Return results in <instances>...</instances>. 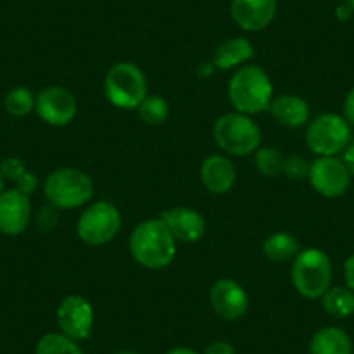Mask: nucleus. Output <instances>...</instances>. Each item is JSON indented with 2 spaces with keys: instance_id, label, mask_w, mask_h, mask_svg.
I'll list each match as a JSON object with an SVG mask.
<instances>
[{
  "instance_id": "nucleus-1",
  "label": "nucleus",
  "mask_w": 354,
  "mask_h": 354,
  "mask_svg": "<svg viewBox=\"0 0 354 354\" xmlns=\"http://www.w3.org/2000/svg\"><path fill=\"white\" fill-rule=\"evenodd\" d=\"M132 259L146 270H163L172 264L177 254V241L163 221L146 219L132 230L129 238Z\"/></svg>"
},
{
  "instance_id": "nucleus-2",
  "label": "nucleus",
  "mask_w": 354,
  "mask_h": 354,
  "mask_svg": "<svg viewBox=\"0 0 354 354\" xmlns=\"http://www.w3.org/2000/svg\"><path fill=\"white\" fill-rule=\"evenodd\" d=\"M227 96L234 110L252 117L268 111L274 97V88L270 75L261 66L247 64L233 73L227 85Z\"/></svg>"
},
{
  "instance_id": "nucleus-3",
  "label": "nucleus",
  "mask_w": 354,
  "mask_h": 354,
  "mask_svg": "<svg viewBox=\"0 0 354 354\" xmlns=\"http://www.w3.org/2000/svg\"><path fill=\"white\" fill-rule=\"evenodd\" d=\"M93 177L78 169H57L47 176L44 195L47 203L57 210H73L87 205L94 196Z\"/></svg>"
},
{
  "instance_id": "nucleus-4",
  "label": "nucleus",
  "mask_w": 354,
  "mask_h": 354,
  "mask_svg": "<svg viewBox=\"0 0 354 354\" xmlns=\"http://www.w3.org/2000/svg\"><path fill=\"white\" fill-rule=\"evenodd\" d=\"M332 261L316 247L304 248L292 261V285L304 299H319L332 287Z\"/></svg>"
},
{
  "instance_id": "nucleus-5",
  "label": "nucleus",
  "mask_w": 354,
  "mask_h": 354,
  "mask_svg": "<svg viewBox=\"0 0 354 354\" xmlns=\"http://www.w3.org/2000/svg\"><path fill=\"white\" fill-rule=\"evenodd\" d=\"M214 141L227 156L254 155L261 148V127L248 115L231 111L214 124Z\"/></svg>"
},
{
  "instance_id": "nucleus-6",
  "label": "nucleus",
  "mask_w": 354,
  "mask_h": 354,
  "mask_svg": "<svg viewBox=\"0 0 354 354\" xmlns=\"http://www.w3.org/2000/svg\"><path fill=\"white\" fill-rule=\"evenodd\" d=\"M106 100L120 110H138L148 96V82L141 68L129 61H120L104 77Z\"/></svg>"
},
{
  "instance_id": "nucleus-7",
  "label": "nucleus",
  "mask_w": 354,
  "mask_h": 354,
  "mask_svg": "<svg viewBox=\"0 0 354 354\" xmlns=\"http://www.w3.org/2000/svg\"><path fill=\"white\" fill-rule=\"evenodd\" d=\"M349 142L351 125L342 115H318L306 129V145L316 156H339Z\"/></svg>"
},
{
  "instance_id": "nucleus-8",
  "label": "nucleus",
  "mask_w": 354,
  "mask_h": 354,
  "mask_svg": "<svg viewBox=\"0 0 354 354\" xmlns=\"http://www.w3.org/2000/svg\"><path fill=\"white\" fill-rule=\"evenodd\" d=\"M122 214L111 202H94L82 212L77 223V236L91 247L106 245L120 233Z\"/></svg>"
},
{
  "instance_id": "nucleus-9",
  "label": "nucleus",
  "mask_w": 354,
  "mask_h": 354,
  "mask_svg": "<svg viewBox=\"0 0 354 354\" xmlns=\"http://www.w3.org/2000/svg\"><path fill=\"white\" fill-rule=\"evenodd\" d=\"M351 174L339 156H318L309 167L308 181L318 195L339 198L349 189Z\"/></svg>"
},
{
  "instance_id": "nucleus-10",
  "label": "nucleus",
  "mask_w": 354,
  "mask_h": 354,
  "mask_svg": "<svg viewBox=\"0 0 354 354\" xmlns=\"http://www.w3.org/2000/svg\"><path fill=\"white\" fill-rule=\"evenodd\" d=\"M35 111L40 120L53 127H64L77 117L78 101L71 91L59 85H50L37 94Z\"/></svg>"
},
{
  "instance_id": "nucleus-11",
  "label": "nucleus",
  "mask_w": 354,
  "mask_h": 354,
  "mask_svg": "<svg viewBox=\"0 0 354 354\" xmlns=\"http://www.w3.org/2000/svg\"><path fill=\"white\" fill-rule=\"evenodd\" d=\"M61 333L73 340H85L94 328V308L82 295H66L56 311Z\"/></svg>"
},
{
  "instance_id": "nucleus-12",
  "label": "nucleus",
  "mask_w": 354,
  "mask_h": 354,
  "mask_svg": "<svg viewBox=\"0 0 354 354\" xmlns=\"http://www.w3.org/2000/svg\"><path fill=\"white\" fill-rule=\"evenodd\" d=\"M209 299L214 313L226 322L243 318L248 311V294L231 278L217 280L210 288Z\"/></svg>"
},
{
  "instance_id": "nucleus-13",
  "label": "nucleus",
  "mask_w": 354,
  "mask_h": 354,
  "mask_svg": "<svg viewBox=\"0 0 354 354\" xmlns=\"http://www.w3.org/2000/svg\"><path fill=\"white\" fill-rule=\"evenodd\" d=\"M32 219L30 196L18 189H4L0 193V233L18 236L28 227Z\"/></svg>"
},
{
  "instance_id": "nucleus-14",
  "label": "nucleus",
  "mask_w": 354,
  "mask_h": 354,
  "mask_svg": "<svg viewBox=\"0 0 354 354\" xmlns=\"http://www.w3.org/2000/svg\"><path fill=\"white\" fill-rule=\"evenodd\" d=\"M160 219L172 233L176 241L181 243H196L205 236L207 224L202 214L192 207H172L163 210Z\"/></svg>"
},
{
  "instance_id": "nucleus-15",
  "label": "nucleus",
  "mask_w": 354,
  "mask_h": 354,
  "mask_svg": "<svg viewBox=\"0 0 354 354\" xmlns=\"http://www.w3.org/2000/svg\"><path fill=\"white\" fill-rule=\"evenodd\" d=\"M277 16V0H233L231 18L245 32L268 28Z\"/></svg>"
},
{
  "instance_id": "nucleus-16",
  "label": "nucleus",
  "mask_w": 354,
  "mask_h": 354,
  "mask_svg": "<svg viewBox=\"0 0 354 354\" xmlns=\"http://www.w3.org/2000/svg\"><path fill=\"white\" fill-rule=\"evenodd\" d=\"M200 179L212 195H226L236 183V167L226 155H210L200 165Z\"/></svg>"
},
{
  "instance_id": "nucleus-17",
  "label": "nucleus",
  "mask_w": 354,
  "mask_h": 354,
  "mask_svg": "<svg viewBox=\"0 0 354 354\" xmlns=\"http://www.w3.org/2000/svg\"><path fill=\"white\" fill-rule=\"evenodd\" d=\"M268 111L278 124L285 125V127L297 129L309 122L308 101L294 96V94H283V96L273 97Z\"/></svg>"
},
{
  "instance_id": "nucleus-18",
  "label": "nucleus",
  "mask_w": 354,
  "mask_h": 354,
  "mask_svg": "<svg viewBox=\"0 0 354 354\" xmlns=\"http://www.w3.org/2000/svg\"><path fill=\"white\" fill-rule=\"evenodd\" d=\"M254 46L243 37H234V39L226 40L216 49L212 57V64L216 70H233L240 68L247 61L254 57Z\"/></svg>"
},
{
  "instance_id": "nucleus-19",
  "label": "nucleus",
  "mask_w": 354,
  "mask_h": 354,
  "mask_svg": "<svg viewBox=\"0 0 354 354\" xmlns=\"http://www.w3.org/2000/svg\"><path fill=\"white\" fill-rule=\"evenodd\" d=\"M309 354H353V340L339 326H325L309 340Z\"/></svg>"
},
{
  "instance_id": "nucleus-20",
  "label": "nucleus",
  "mask_w": 354,
  "mask_h": 354,
  "mask_svg": "<svg viewBox=\"0 0 354 354\" xmlns=\"http://www.w3.org/2000/svg\"><path fill=\"white\" fill-rule=\"evenodd\" d=\"M262 252L266 259L274 264H285L288 261H294L297 254L301 252L297 238L292 236L290 233L278 231V233L270 234L262 243Z\"/></svg>"
},
{
  "instance_id": "nucleus-21",
  "label": "nucleus",
  "mask_w": 354,
  "mask_h": 354,
  "mask_svg": "<svg viewBox=\"0 0 354 354\" xmlns=\"http://www.w3.org/2000/svg\"><path fill=\"white\" fill-rule=\"evenodd\" d=\"M322 306L333 318H349L354 315V292L347 287H330L322 295Z\"/></svg>"
},
{
  "instance_id": "nucleus-22",
  "label": "nucleus",
  "mask_w": 354,
  "mask_h": 354,
  "mask_svg": "<svg viewBox=\"0 0 354 354\" xmlns=\"http://www.w3.org/2000/svg\"><path fill=\"white\" fill-rule=\"evenodd\" d=\"M255 169L266 177H278L283 176L285 167V155L277 148L271 146H261L254 153Z\"/></svg>"
},
{
  "instance_id": "nucleus-23",
  "label": "nucleus",
  "mask_w": 354,
  "mask_h": 354,
  "mask_svg": "<svg viewBox=\"0 0 354 354\" xmlns=\"http://www.w3.org/2000/svg\"><path fill=\"white\" fill-rule=\"evenodd\" d=\"M37 96L26 87H15L6 94L4 108L12 117H28L32 111H35Z\"/></svg>"
},
{
  "instance_id": "nucleus-24",
  "label": "nucleus",
  "mask_w": 354,
  "mask_h": 354,
  "mask_svg": "<svg viewBox=\"0 0 354 354\" xmlns=\"http://www.w3.org/2000/svg\"><path fill=\"white\" fill-rule=\"evenodd\" d=\"M35 354H84L77 340L70 339L64 333H46L37 342Z\"/></svg>"
},
{
  "instance_id": "nucleus-25",
  "label": "nucleus",
  "mask_w": 354,
  "mask_h": 354,
  "mask_svg": "<svg viewBox=\"0 0 354 354\" xmlns=\"http://www.w3.org/2000/svg\"><path fill=\"white\" fill-rule=\"evenodd\" d=\"M139 118L149 127H158L169 118V104L162 96H146L138 106Z\"/></svg>"
},
{
  "instance_id": "nucleus-26",
  "label": "nucleus",
  "mask_w": 354,
  "mask_h": 354,
  "mask_svg": "<svg viewBox=\"0 0 354 354\" xmlns=\"http://www.w3.org/2000/svg\"><path fill=\"white\" fill-rule=\"evenodd\" d=\"M309 167H311V163H309L306 158H302V156H299V155L285 156L283 176L290 177V179H294V181L308 179Z\"/></svg>"
},
{
  "instance_id": "nucleus-27",
  "label": "nucleus",
  "mask_w": 354,
  "mask_h": 354,
  "mask_svg": "<svg viewBox=\"0 0 354 354\" xmlns=\"http://www.w3.org/2000/svg\"><path fill=\"white\" fill-rule=\"evenodd\" d=\"M26 165L23 160L16 158V156H11V158H6L4 162L0 163V176L4 177V181L8 179V181H12L16 183L19 179V177L23 176V174L26 172Z\"/></svg>"
},
{
  "instance_id": "nucleus-28",
  "label": "nucleus",
  "mask_w": 354,
  "mask_h": 354,
  "mask_svg": "<svg viewBox=\"0 0 354 354\" xmlns=\"http://www.w3.org/2000/svg\"><path fill=\"white\" fill-rule=\"evenodd\" d=\"M57 212L59 210L56 209V207H53L50 203H47L44 209H40V212L37 214V226L40 227L42 231H49L53 230L54 226L57 224Z\"/></svg>"
},
{
  "instance_id": "nucleus-29",
  "label": "nucleus",
  "mask_w": 354,
  "mask_h": 354,
  "mask_svg": "<svg viewBox=\"0 0 354 354\" xmlns=\"http://www.w3.org/2000/svg\"><path fill=\"white\" fill-rule=\"evenodd\" d=\"M15 185H16V189H18V192L25 193V195L30 196L33 192H35L37 186H39V179H37V176L32 172V170H26V172L19 177Z\"/></svg>"
},
{
  "instance_id": "nucleus-30",
  "label": "nucleus",
  "mask_w": 354,
  "mask_h": 354,
  "mask_svg": "<svg viewBox=\"0 0 354 354\" xmlns=\"http://www.w3.org/2000/svg\"><path fill=\"white\" fill-rule=\"evenodd\" d=\"M203 354H236L234 353V347L231 346L226 340H216V342L209 344Z\"/></svg>"
},
{
  "instance_id": "nucleus-31",
  "label": "nucleus",
  "mask_w": 354,
  "mask_h": 354,
  "mask_svg": "<svg viewBox=\"0 0 354 354\" xmlns=\"http://www.w3.org/2000/svg\"><path fill=\"white\" fill-rule=\"evenodd\" d=\"M344 118L347 120V124L354 125V87L347 93L346 100H344Z\"/></svg>"
},
{
  "instance_id": "nucleus-32",
  "label": "nucleus",
  "mask_w": 354,
  "mask_h": 354,
  "mask_svg": "<svg viewBox=\"0 0 354 354\" xmlns=\"http://www.w3.org/2000/svg\"><path fill=\"white\" fill-rule=\"evenodd\" d=\"M344 280H346V287L354 292V254L349 255L344 262Z\"/></svg>"
},
{
  "instance_id": "nucleus-33",
  "label": "nucleus",
  "mask_w": 354,
  "mask_h": 354,
  "mask_svg": "<svg viewBox=\"0 0 354 354\" xmlns=\"http://www.w3.org/2000/svg\"><path fill=\"white\" fill-rule=\"evenodd\" d=\"M342 162L346 169L349 170L351 177H354V141H351L347 148L342 151Z\"/></svg>"
},
{
  "instance_id": "nucleus-34",
  "label": "nucleus",
  "mask_w": 354,
  "mask_h": 354,
  "mask_svg": "<svg viewBox=\"0 0 354 354\" xmlns=\"http://www.w3.org/2000/svg\"><path fill=\"white\" fill-rule=\"evenodd\" d=\"M353 15H354V11L349 8V6L346 4V2H344V4H340V6H337L335 18L339 19V21H349V19L353 18Z\"/></svg>"
},
{
  "instance_id": "nucleus-35",
  "label": "nucleus",
  "mask_w": 354,
  "mask_h": 354,
  "mask_svg": "<svg viewBox=\"0 0 354 354\" xmlns=\"http://www.w3.org/2000/svg\"><path fill=\"white\" fill-rule=\"evenodd\" d=\"M214 70H216V66L212 64V61H210V63H205V64H200V66H198V77L200 78L210 77V75L214 73Z\"/></svg>"
},
{
  "instance_id": "nucleus-36",
  "label": "nucleus",
  "mask_w": 354,
  "mask_h": 354,
  "mask_svg": "<svg viewBox=\"0 0 354 354\" xmlns=\"http://www.w3.org/2000/svg\"><path fill=\"white\" fill-rule=\"evenodd\" d=\"M167 354H200V353H198V351L192 349V347L179 346V347H174V349L167 351Z\"/></svg>"
},
{
  "instance_id": "nucleus-37",
  "label": "nucleus",
  "mask_w": 354,
  "mask_h": 354,
  "mask_svg": "<svg viewBox=\"0 0 354 354\" xmlns=\"http://www.w3.org/2000/svg\"><path fill=\"white\" fill-rule=\"evenodd\" d=\"M344 2H346V4L354 11V0H344Z\"/></svg>"
},
{
  "instance_id": "nucleus-38",
  "label": "nucleus",
  "mask_w": 354,
  "mask_h": 354,
  "mask_svg": "<svg viewBox=\"0 0 354 354\" xmlns=\"http://www.w3.org/2000/svg\"><path fill=\"white\" fill-rule=\"evenodd\" d=\"M4 192V177L0 176V193Z\"/></svg>"
},
{
  "instance_id": "nucleus-39",
  "label": "nucleus",
  "mask_w": 354,
  "mask_h": 354,
  "mask_svg": "<svg viewBox=\"0 0 354 354\" xmlns=\"http://www.w3.org/2000/svg\"><path fill=\"white\" fill-rule=\"evenodd\" d=\"M117 354H139V353H134V351H120V353Z\"/></svg>"
}]
</instances>
